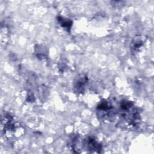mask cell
Segmentation results:
<instances>
[{
  "label": "cell",
  "mask_w": 154,
  "mask_h": 154,
  "mask_svg": "<svg viewBox=\"0 0 154 154\" xmlns=\"http://www.w3.org/2000/svg\"><path fill=\"white\" fill-rule=\"evenodd\" d=\"M98 117L103 122H111L115 118L116 111L112 103L106 99L100 101L96 106Z\"/></svg>",
  "instance_id": "cell-2"
},
{
  "label": "cell",
  "mask_w": 154,
  "mask_h": 154,
  "mask_svg": "<svg viewBox=\"0 0 154 154\" xmlns=\"http://www.w3.org/2000/svg\"><path fill=\"white\" fill-rule=\"evenodd\" d=\"M57 20L62 28H64L67 31H70L73 23L70 19L62 16H58Z\"/></svg>",
  "instance_id": "cell-7"
},
{
  "label": "cell",
  "mask_w": 154,
  "mask_h": 154,
  "mask_svg": "<svg viewBox=\"0 0 154 154\" xmlns=\"http://www.w3.org/2000/svg\"><path fill=\"white\" fill-rule=\"evenodd\" d=\"M117 112L120 119L125 122L128 126L137 128L140 125V113L132 101L126 99L121 100L119 103Z\"/></svg>",
  "instance_id": "cell-1"
},
{
  "label": "cell",
  "mask_w": 154,
  "mask_h": 154,
  "mask_svg": "<svg viewBox=\"0 0 154 154\" xmlns=\"http://www.w3.org/2000/svg\"><path fill=\"white\" fill-rule=\"evenodd\" d=\"M82 145L86 150L90 153H99L101 152L102 149V144L94 138L91 137L85 138L82 141Z\"/></svg>",
  "instance_id": "cell-4"
},
{
  "label": "cell",
  "mask_w": 154,
  "mask_h": 154,
  "mask_svg": "<svg viewBox=\"0 0 154 154\" xmlns=\"http://www.w3.org/2000/svg\"><path fill=\"white\" fill-rule=\"evenodd\" d=\"M146 43V38L141 35L135 36L131 43V50L133 53H138L141 51Z\"/></svg>",
  "instance_id": "cell-6"
},
{
  "label": "cell",
  "mask_w": 154,
  "mask_h": 154,
  "mask_svg": "<svg viewBox=\"0 0 154 154\" xmlns=\"http://www.w3.org/2000/svg\"><path fill=\"white\" fill-rule=\"evenodd\" d=\"M88 79L87 76L84 73L78 75L75 79L73 82L74 90L77 93H82L87 85Z\"/></svg>",
  "instance_id": "cell-5"
},
{
  "label": "cell",
  "mask_w": 154,
  "mask_h": 154,
  "mask_svg": "<svg viewBox=\"0 0 154 154\" xmlns=\"http://www.w3.org/2000/svg\"><path fill=\"white\" fill-rule=\"evenodd\" d=\"M2 125L6 135H13L17 130V124L14 117L9 113H5L2 116Z\"/></svg>",
  "instance_id": "cell-3"
}]
</instances>
